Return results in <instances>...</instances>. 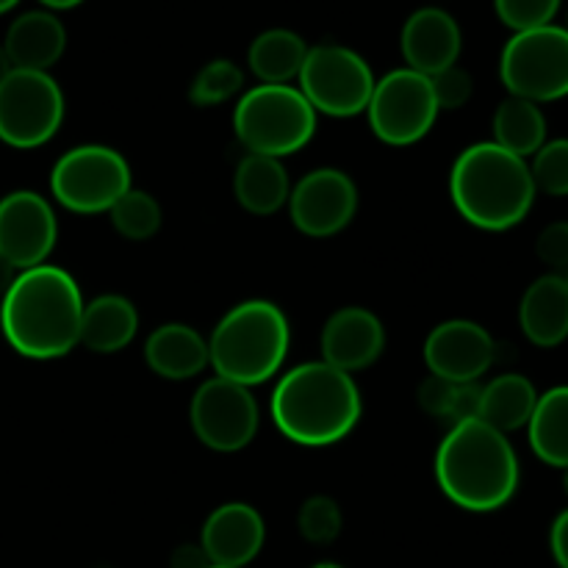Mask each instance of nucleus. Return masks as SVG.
<instances>
[{
    "mask_svg": "<svg viewBox=\"0 0 568 568\" xmlns=\"http://www.w3.org/2000/svg\"><path fill=\"white\" fill-rule=\"evenodd\" d=\"M83 294L75 277L53 264L17 272L0 300V331L17 355L55 361L81 344Z\"/></svg>",
    "mask_w": 568,
    "mask_h": 568,
    "instance_id": "nucleus-1",
    "label": "nucleus"
},
{
    "mask_svg": "<svg viewBox=\"0 0 568 568\" xmlns=\"http://www.w3.org/2000/svg\"><path fill=\"white\" fill-rule=\"evenodd\" d=\"M436 480L453 505L469 514H491L519 491V455L505 433L480 419H466L449 427L438 444Z\"/></svg>",
    "mask_w": 568,
    "mask_h": 568,
    "instance_id": "nucleus-2",
    "label": "nucleus"
},
{
    "mask_svg": "<svg viewBox=\"0 0 568 568\" xmlns=\"http://www.w3.org/2000/svg\"><path fill=\"white\" fill-rule=\"evenodd\" d=\"M270 410L288 442L300 447H331L355 430L364 403L353 375L325 361H311L277 381Z\"/></svg>",
    "mask_w": 568,
    "mask_h": 568,
    "instance_id": "nucleus-3",
    "label": "nucleus"
},
{
    "mask_svg": "<svg viewBox=\"0 0 568 568\" xmlns=\"http://www.w3.org/2000/svg\"><path fill=\"white\" fill-rule=\"evenodd\" d=\"M536 194L530 164L494 142L466 148L449 172L453 205L480 231L503 233L525 222Z\"/></svg>",
    "mask_w": 568,
    "mask_h": 568,
    "instance_id": "nucleus-4",
    "label": "nucleus"
},
{
    "mask_svg": "<svg viewBox=\"0 0 568 568\" xmlns=\"http://www.w3.org/2000/svg\"><path fill=\"white\" fill-rule=\"evenodd\" d=\"M288 344L286 314L270 300H247L216 322L209 338V366L216 377L253 388L281 372Z\"/></svg>",
    "mask_w": 568,
    "mask_h": 568,
    "instance_id": "nucleus-5",
    "label": "nucleus"
},
{
    "mask_svg": "<svg viewBox=\"0 0 568 568\" xmlns=\"http://www.w3.org/2000/svg\"><path fill=\"white\" fill-rule=\"evenodd\" d=\"M233 133L247 153L286 159L316 133V111L292 83H258L239 98Z\"/></svg>",
    "mask_w": 568,
    "mask_h": 568,
    "instance_id": "nucleus-6",
    "label": "nucleus"
},
{
    "mask_svg": "<svg viewBox=\"0 0 568 568\" xmlns=\"http://www.w3.org/2000/svg\"><path fill=\"white\" fill-rule=\"evenodd\" d=\"M499 78L514 98L552 103L568 98V31L560 26L519 31L499 55Z\"/></svg>",
    "mask_w": 568,
    "mask_h": 568,
    "instance_id": "nucleus-7",
    "label": "nucleus"
},
{
    "mask_svg": "<svg viewBox=\"0 0 568 568\" xmlns=\"http://www.w3.org/2000/svg\"><path fill=\"white\" fill-rule=\"evenodd\" d=\"M300 92L316 114L355 116L364 114L375 92V72L366 59L344 44H314L297 75Z\"/></svg>",
    "mask_w": 568,
    "mask_h": 568,
    "instance_id": "nucleus-8",
    "label": "nucleus"
},
{
    "mask_svg": "<svg viewBox=\"0 0 568 568\" xmlns=\"http://www.w3.org/2000/svg\"><path fill=\"white\" fill-rule=\"evenodd\" d=\"M131 186V166L105 144H81L55 161L50 192L72 214H103Z\"/></svg>",
    "mask_w": 568,
    "mask_h": 568,
    "instance_id": "nucleus-9",
    "label": "nucleus"
},
{
    "mask_svg": "<svg viewBox=\"0 0 568 568\" xmlns=\"http://www.w3.org/2000/svg\"><path fill=\"white\" fill-rule=\"evenodd\" d=\"M64 111V92L50 72L11 70L0 83V142L42 148L59 133Z\"/></svg>",
    "mask_w": 568,
    "mask_h": 568,
    "instance_id": "nucleus-10",
    "label": "nucleus"
},
{
    "mask_svg": "<svg viewBox=\"0 0 568 568\" xmlns=\"http://www.w3.org/2000/svg\"><path fill=\"white\" fill-rule=\"evenodd\" d=\"M366 116H369L372 133L392 148L422 142L438 120L430 78L408 67L392 70L375 83Z\"/></svg>",
    "mask_w": 568,
    "mask_h": 568,
    "instance_id": "nucleus-11",
    "label": "nucleus"
},
{
    "mask_svg": "<svg viewBox=\"0 0 568 568\" xmlns=\"http://www.w3.org/2000/svg\"><path fill=\"white\" fill-rule=\"evenodd\" d=\"M189 422L200 444L214 453H239L258 433V403L247 386L211 377L194 392Z\"/></svg>",
    "mask_w": 568,
    "mask_h": 568,
    "instance_id": "nucleus-12",
    "label": "nucleus"
},
{
    "mask_svg": "<svg viewBox=\"0 0 568 568\" xmlns=\"http://www.w3.org/2000/svg\"><path fill=\"white\" fill-rule=\"evenodd\" d=\"M59 239L55 211L42 194L17 189L0 197V255L17 272L48 264Z\"/></svg>",
    "mask_w": 568,
    "mask_h": 568,
    "instance_id": "nucleus-13",
    "label": "nucleus"
},
{
    "mask_svg": "<svg viewBox=\"0 0 568 568\" xmlns=\"http://www.w3.org/2000/svg\"><path fill=\"white\" fill-rule=\"evenodd\" d=\"M286 205L300 233L311 239L336 236L355 220L358 186L347 172L322 166L292 186Z\"/></svg>",
    "mask_w": 568,
    "mask_h": 568,
    "instance_id": "nucleus-14",
    "label": "nucleus"
},
{
    "mask_svg": "<svg viewBox=\"0 0 568 568\" xmlns=\"http://www.w3.org/2000/svg\"><path fill=\"white\" fill-rule=\"evenodd\" d=\"M497 358L491 333L471 320H449L433 327L425 342L430 375L449 383H477Z\"/></svg>",
    "mask_w": 568,
    "mask_h": 568,
    "instance_id": "nucleus-15",
    "label": "nucleus"
},
{
    "mask_svg": "<svg viewBox=\"0 0 568 568\" xmlns=\"http://www.w3.org/2000/svg\"><path fill=\"white\" fill-rule=\"evenodd\" d=\"M399 48H403L408 70L433 78L447 67L458 64L460 50H464V33L449 11L425 6L405 20Z\"/></svg>",
    "mask_w": 568,
    "mask_h": 568,
    "instance_id": "nucleus-16",
    "label": "nucleus"
},
{
    "mask_svg": "<svg viewBox=\"0 0 568 568\" xmlns=\"http://www.w3.org/2000/svg\"><path fill=\"white\" fill-rule=\"evenodd\" d=\"M383 347H386L383 322L361 305L338 308L322 327V361L347 375L375 364L383 355Z\"/></svg>",
    "mask_w": 568,
    "mask_h": 568,
    "instance_id": "nucleus-17",
    "label": "nucleus"
},
{
    "mask_svg": "<svg viewBox=\"0 0 568 568\" xmlns=\"http://www.w3.org/2000/svg\"><path fill=\"white\" fill-rule=\"evenodd\" d=\"M266 541V525L258 510L247 503L220 505L205 519L200 547L211 566L244 568L261 555Z\"/></svg>",
    "mask_w": 568,
    "mask_h": 568,
    "instance_id": "nucleus-18",
    "label": "nucleus"
},
{
    "mask_svg": "<svg viewBox=\"0 0 568 568\" xmlns=\"http://www.w3.org/2000/svg\"><path fill=\"white\" fill-rule=\"evenodd\" d=\"M3 48L14 70L50 72L67 50V28L53 11H26L9 26Z\"/></svg>",
    "mask_w": 568,
    "mask_h": 568,
    "instance_id": "nucleus-19",
    "label": "nucleus"
},
{
    "mask_svg": "<svg viewBox=\"0 0 568 568\" xmlns=\"http://www.w3.org/2000/svg\"><path fill=\"white\" fill-rule=\"evenodd\" d=\"M519 325L527 342L552 349L568 338V281L547 272L527 286L519 303Z\"/></svg>",
    "mask_w": 568,
    "mask_h": 568,
    "instance_id": "nucleus-20",
    "label": "nucleus"
},
{
    "mask_svg": "<svg viewBox=\"0 0 568 568\" xmlns=\"http://www.w3.org/2000/svg\"><path fill=\"white\" fill-rule=\"evenodd\" d=\"M144 361L164 381H192L209 366V338L183 322H166L144 342Z\"/></svg>",
    "mask_w": 568,
    "mask_h": 568,
    "instance_id": "nucleus-21",
    "label": "nucleus"
},
{
    "mask_svg": "<svg viewBox=\"0 0 568 568\" xmlns=\"http://www.w3.org/2000/svg\"><path fill=\"white\" fill-rule=\"evenodd\" d=\"M233 194L239 205L255 216H272L288 203L292 183L281 159L247 153L233 172Z\"/></svg>",
    "mask_w": 568,
    "mask_h": 568,
    "instance_id": "nucleus-22",
    "label": "nucleus"
},
{
    "mask_svg": "<svg viewBox=\"0 0 568 568\" xmlns=\"http://www.w3.org/2000/svg\"><path fill=\"white\" fill-rule=\"evenodd\" d=\"M139 314L122 294H100L83 305L81 344L89 353L114 355L136 338Z\"/></svg>",
    "mask_w": 568,
    "mask_h": 568,
    "instance_id": "nucleus-23",
    "label": "nucleus"
},
{
    "mask_svg": "<svg viewBox=\"0 0 568 568\" xmlns=\"http://www.w3.org/2000/svg\"><path fill=\"white\" fill-rule=\"evenodd\" d=\"M536 403L538 392L525 375H499L483 386L480 416L477 419L508 436V433L530 425Z\"/></svg>",
    "mask_w": 568,
    "mask_h": 568,
    "instance_id": "nucleus-24",
    "label": "nucleus"
},
{
    "mask_svg": "<svg viewBox=\"0 0 568 568\" xmlns=\"http://www.w3.org/2000/svg\"><path fill=\"white\" fill-rule=\"evenodd\" d=\"M308 44L292 28H270L258 33L247 50V64L261 83L297 81Z\"/></svg>",
    "mask_w": 568,
    "mask_h": 568,
    "instance_id": "nucleus-25",
    "label": "nucleus"
},
{
    "mask_svg": "<svg viewBox=\"0 0 568 568\" xmlns=\"http://www.w3.org/2000/svg\"><path fill=\"white\" fill-rule=\"evenodd\" d=\"M530 449L552 469L568 466V386H555L538 394L536 410L527 425Z\"/></svg>",
    "mask_w": 568,
    "mask_h": 568,
    "instance_id": "nucleus-26",
    "label": "nucleus"
},
{
    "mask_svg": "<svg viewBox=\"0 0 568 568\" xmlns=\"http://www.w3.org/2000/svg\"><path fill=\"white\" fill-rule=\"evenodd\" d=\"M494 144L519 159H532L547 144V116L541 105L521 98H505L494 111Z\"/></svg>",
    "mask_w": 568,
    "mask_h": 568,
    "instance_id": "nucleus-27",
    "label": "nucleus"
},
{
    "mask_svg": "<svg viewBox=\"0 0 568 568\" xmlns=\"http://www.w3.org/2000/svg\"><path fill=\"white\" fill-rule=\"evenodd\" d=\"M111 225L120 236L131 239V242H144V239L155 236L161 227V205L153 194L142 192V189H128L120 200L109 209Z\"/></svg>",
    "mask_w": 568,
    "mask_h": 568,
    "instance_id": "nucleus-28",
    "label": "nucleus"
},
{
    "mask_svg": "<svg viewBox=\"0 0 568 568\" xmlns=\"http://www.w3.org/2000/svg\"><path fill=\"white\" fill-rule=\"evenodd\" d=\"M244 89V72L231 59H214L194 75L189 87V100L194 105H222L231 98H236Z\"/></svg>",
    "mask_w": 568,
    "mask_h": 568,
    "instance_id": "nucleus-29",
    "label": "nucleus"
},
{
    "mask_svg": "<svg viewBox=\"0 0 568 568\" xmlns=\"http://www.w3.org/2000/svg\"><path fill=\"white\" fill-rule=\"evenodd\" d=\"M536 192L547 197H568V139H552L530 161Z\"/></svg>",
    "mask_w": 568,
    "mask_h": 568,
    "instance_id": "nucleus-30",
    "label": "nucleus"
},
{
    "mask_svg": "<svg viewBox=\"0 0 568 568\" xmlns=\"http://www.w3.org/2000/svg\"><path fill=\"white\" fill-rule=\"evenodd\" d=\"M297 530L311 544H333L342 532V508L331 497L305 499L297 514Z\"/></svg>",
    "mask_w": 568,
    "mask_h": 568,
    "instance_id": "nucleus-31",
    "label": "nucleus"
},
{
    "mask_svg": "<svg viewBox=\"0 0 568 568\" xmlns=\"http://www.w3.org/2000/svg\"><path fill=\"white\" fill-rule=\"evenodd\" d=\"M564 0H494V11L510 31H532V28L552 26L555 14Z\"/></svg>",
    "mask_w": 568,
    "mask_h": 568,
    "instance_id": "nucleus-32",
    "label": "nucleus"
},
{
    "mask_svg": "<svg viewBox=\"0 0 568 568\" xmlns=\"http://www.w3.org/2000/svg\"><path fill=\"white\" fill-rule=\"evenodd\" d=\"M433 94H436L438 111H455L464 109L469 103L471 92H475V81H471L469 72L464 67H447L438 75L430 78Z\"/></svg>",
    "mask_w": 568,
    "mask_h": 568,
    "instance_id": "nucleus-33",
    "label": "nucleus"
},
{
    "mask_svg": "<svg viewBox=\"0 0 568 568\" xmlns=\"http://www.w3.org/2000/svg\"><path fill=\"white\" fill-rule=\"evenodd\" d=\"M536 253L555 275H568V222H552L538 233Z\"/></svg>",
    "mask_w": 568,
    "mask_h": 568,
    "instance_id": "nucleus-34",
    "label": "nucleus"
},
{
    "mask_svg": "<svg viewBox=\"0 0 568 568\" xmlns=\"http://www.w3.org/2000/svg\"><path fill=\"white\" fill-rule=\"evenodd\" d=\"M455 386H458V383H449V381H442V377L430 375L419 386V405L430 416H436V419L447 422L449 405H453Z\"/></svg>",
    "mask_w": 568,
    "mask_h": 568,
    "instance_id": "nucleus-35",
    "label": "nucleus"
},
{
    "mask_svg": "<svg viewBox=\"0 0 568 568\" xmlns=\"http://www.w3.org/2000/svg\"><path fill=\"white\" fill-rule=\"evenodd\" d=\"M480 394H483V386H477V383H458V386H455L453 405H449V414H447L449 427L480 416Z\"/></svg>",
    "mask_w": 568,
    "mask_h": 568,
    "instance_id": "nucleus-36",
    "label": "nucleus"
},
{
    "mask_svg": "<svg viewBox=\"0 0 568 568\" xmlns=\"http://www.w3.org/2000/svg\"><path fill=\"white\" fill-rule=\"evenodd\" d=\"M549 549H552L555 564L560 568H568V508L564 514H558V519L552 521V530H549Z\"/></svg>",
    "mask_w": 568,
    "mask_h": 568,
    "instance_id": "nucleus-37",
    "label": "nucleus"
},
{
    "mask_svg": "<svg viewBox=\"0 0 568 568\" xmlns=\"http://www.w3.org/2000/svg\"><path fill=\"white\" fill-rule=\"evenodd\" d=\"M211 560L203 552V547H194V544H183L181 549H175L172 555V568H209Z\"/></svg>",
    "mask_w": 568,
    "mask_h": 568,
    "instance_id": "nucleus-38",
    "label": "nucleus"
},
{
    "mask_svg": "<svg viewBox=\"0 0 568 568\" xmlns=\"http://www.w3.org/2000/svg\"><path fill=\"white\" fill-rule=\"evenodd\" d=\"M14 277H17V270L9 264V261L3 258V255H0V300L6 297V292H9V288H11Z\"/></svg>",
    "mask_w": 568,
    "mask_h": 568,
    "instance_id": "nucleus-39",
    "label": "nucleus"
},
{
    "mask_svg": "<svg viewBox=\"0 0 568 568\" xmlns=\"http://www.w3.org/2000/svg\"><path fill=\"white\" fill-rule=\"evenodd\" d=\"M39 3H42L48 11H67V9H75V6H81L83 0H39Z\"/></svg>",
    "mask_w": 568,
    "mask_h": 568,
    "instance_id": "nucleus-40",
    "label": "nucleus"
},
{
    "mask_svg": "<svg viewBox=\"0 0 568 568\" xmlns=\"http://www.w3.org/2000/svg\"><path fill=\"white\" fill-rule=\"evenodd\" d=\"M11 70H14V67H11L9 53H6V48H3V44H0V83H3L6 78H9Z\"/></svg>",
    "mask_w": 568,
    "mask_h": 568,
    "instance_id": "nucleus-41",
    "label": "nucleus"
},
{
    "mask_svg": "<svg viewBox=\"0 0 568 568\" xmlns=\"http://www.w3.org/2000/svg\"><path fill=\"white\" fill-rule=\"evenodd\" d=\"M17 3H20V0H0V14H6V11L14 9Z\"/></svg>",
    "mask_w": 568,
    "mask_h": 568,
    "instance_id": "nucleus-42",
    "label": "nucleus"
},
{
    "mask_svg": "<svg viewBox=\"0 0 568 568\" xmlns=\"http://www.w3.org/2000/svg\"><path fill=\"white\" fill-rule=\"evenodd\" d=\"M311 568H342L338 564H316V566H311Z\"/></svg>",
    "mask_w": 568,
    "mask_h": 568,
    "instance_id": "nucleus-43",
    "label": "nucleus"
},
{
    "mask_svg": "<svg viewBox=\"0 0 568 568\" xmlns=\"http://www.w3.org/2000/svg\"><path fill=\"white\" fill-rule=\"evenodd\" d=\"M564 488H566V497H568V466L564 469Z\"/></svg>",
    "mask_w": 568,
    "mask_h": 568,
    "instance_id": "nucleus-44",
    "label": "nucleus"
},
{
    "mask_svg": "<svg viewBox=\"0 0 568 568\" xmlns=\"http://www.w3.org/2000/svg\"><path fill=\"white\" fill-rule=\"evenodd\" d=\"M209 568H227V566H209Z\"/></svg>",
    "mask_w": 568,
    "mask_h": 568,
    "instance_id": "nucleus-45",
    "label": "nucleus"
},
{
    "mask_svg": "<svg viewBox=\"0 0 568 568\" xmlns=\"http://www.w3.org/2000/svg\"><path fill=\"white\" fill-rule=\"evenodd\" d=\"M566 281H568V275H566Z\"/></svg>",
    "mask_w": 568,
    "mask_h": 568,
    "instance_id": "nucleus-46",
    "label": "nucleus"
},
{
    "mask_svg": "<svg viewBox=\"0 0 568 568\" xmlns=\"http://www.w3.org/2000/svg\"><path fill=\"white\" fill-rule=\"evenodd\" d=\"M566 31H568V28H566Z\"/></svg>",
    "mask_w": 568,
    "mask_h": 568,
    "instance_id": "nucleus-47",
    "label": "nucleus"
}]
</instances>
